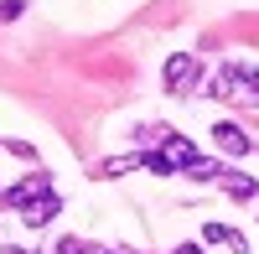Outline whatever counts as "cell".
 Listing matches in <instances>:
<instances>
[{"label": "cell", "mask_w": 259, "mask_h": 254, "mask_svg": "<svg viewBox=\"0 0 259 254\" xmlns=\"http://www.w3.org/2000/svg\"><path fill=\"white\" fill-rule=\"evenodd\" d=\"M212 99L259 104V68H244V62H223V68L212 73Z\"/></svg>", "instance_id": "1"}, {"label": "cell", "mask_w": 259, "mask_h": 254, "mask_svg": "<svg viewBox=\"0 0 259 254\" xmlns=\"http://www.w3.org/2000/svg\"><path fill=\"white\" fill-rule=\"evenodd\" d=\"M197 57H192V52H171L166 57V94H187L192 89V83H197Z\"/></svg>", "instance_id": "2"}, {"label": "cell", "mask_w": 259, "mask_h": 254, "mask_svg": "<svg viewBox=\"0 0 259 254\" xmlns=\"http://www.w3.org/2000/svg\"><path fill=\"white\" fill-rule=\"evenodd\" d=\"M212 140H218L223 156H249V151H254V140H249L233 119H218V124H212Z\"/></svg>", "instance_id": "3"}, {"label": "cell", "mask_w": 259, "mask_h": 254, "mask_svg": "<svg viewBox=\"0 0 259 254\" xmlns=\"http://www.w3.org/2000/svg\"><path fill=\"white\" fill-rule=\"evenodd\" d=\"M47 192H52V182L36 172V177H21V182L11 187V192H6V202H11V207H31L36 197H47Z\"/></svg>", "instance_id": "4"}, {"label": "cell", "mask_w": 259, "mask_h": 254, "mask_svg": "<svg viewBox=\"0 0 259 254\" xmlns=\"http://www.w3.org/2000/svg\"><path fill=\"white\" fill-rule=\"evenodd\" d=\"M57 213H62V197H57V192H47V197H36L31 207H21V223H31V228H47Z\"/></svg>", "instance_id": "5"}, {"label": "cell", "mask_w": 259, "mask_h": 254, "mask_svg": "<svg viewBox=\"0 0 259 254\" xmlns=\"http://www.w3.org/2000/svg\"><path fill=\"white\" fill-rule=\"evenodd\" d=\"M161 156L171 161V172H187V166L197 161V145H192V140H182V135H171V140L161 145Z\"/></svg>", "instance_id": "6"}, {"label": "cell", "mask_w": 259, "mask_h": 254, "mask_svg": "<svg viewBox=\"0 0 259 254\" xmlns=\"http://www.w3.org/2000/svg\"><path fill=\"white\" fill-rule=\"evenodd\" d=\"M223 192H228L233 202H254V197H259V182L244 177V172H223Z\"/></svg>", "instance_id": "7"}, {"label": "cell", "mask_w": 259, "mask_h": 254, "mask_svg": "<svg viewBox=\"0 0 259 254\" xmlns=\"http://www.w3.org/2000/svg\"><path fill=\"white\" fill-rule=\"evenodd\" d=\"M145 166V151H130V156H109L99 161V177H124V172H140Z\"/></svg>", "instance_id": "8"}, {"label": "cell", "mask_w": 259, "mask_h": 254, "mask_svg": "<svg viewBox=\"0 0 259 254\" xmlns=\"http://www.w3.org/2000/svg\"><path fill=\"white\" fill-rule=\"evenodd\" d=\"M182 177H192V182H212V177H223V172H218V161H202V156H197Z\"/></svg>", "instance_id": "9"}, {"label": "cell", "mask_w": 259, "mask_h": 254, "mask_svg": "<svg viewBox=\"0 0 259 254\" xmlns=\"http://www.w3.org/2000/svg\"><path fill=\"white\" fill-rule=\"evenodd\" d=\"M145 172H156V177H177V172H171V161H166L161 151H145Z\"/></svg>", "instance_id": "10"}, {"label": "cell", "mask_w": 259, "mask_h": 254, "mask_svg": "<svg viewBox=\"0 0 259 254\" xmlns=\"http://www.w3.org/2000/svg\"><path fill=\"white\" fill-rule=\"evenodd\" d=\"M228 234H233L228 223H207V228H202V244H228Z\"/></svg>", "instance_id": "11"}, {"label": "cell", "mask_w": 259, "mask_h": 254, "mask_svg": "<svg viewBox=\"0 0 259 254\" xmlns=\"http://www.w3.org/2000/svg\"><path fill=\"white\" fill-rule=\"evenodd\" d=\"M21 11H26V6H21V0H6V6H0V21H16Z\"/></svg>", "instance_id": "12"}, {"label": "cell", "mask_w": 259, "mask_h": 254, "mask_svg": "<svg viewBox=\"0 0 259 254\" xmlns=\"http://www.w3.org/2000/svg\"><path fill=\"white\" fill-rule=\"evenodd\" d=\"M171 254H202V244H177Z\"/></svg>", "instance_id": "13"}, {"label": "cell", "mask_w": 259, "mask_h": 254, "mask_svg": "<svg viewBox=\"0 0 259 254\" xmlns=\"http://www.w3.org/2000/svg\"><path fill=\"white\" fill-rule=\"evenodd\" d=\"M0 254H31V249H16V244H6V249H0Z\"/></svg>", "instance_id": "14"}, {"label": "cell", "mask_w": 259, "mask_h": 254, "mask_svg": "<svg viewBox=\"0 0 259 254\" xmlns=\"http://www.w3.org/2000/svg\"><path fill=\"white\" fill-rule=\"evenodd\" d=\"M83 254H114V249H89V244H83Z\"/></svg>", "instance_id": "15"}]
</instances>
